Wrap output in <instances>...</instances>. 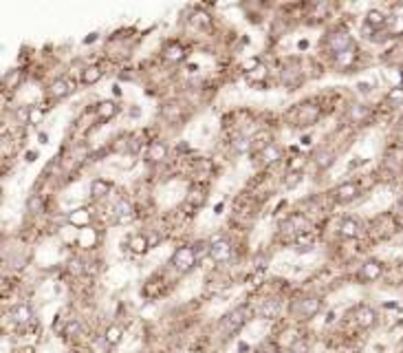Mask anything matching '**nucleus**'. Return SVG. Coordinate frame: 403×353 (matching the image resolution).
I'll use <instances>...</instances> for the list:
<instances>
[{"label":"nucleus","mask_w":403,"mask_h":353,"mask_svg":"<svg viewBox=\"0 0 403 353\" xmlns=\"http://www.w3.org/2000/svg\"><path fill=\"white\" fill-rule=\"evenodd\" d=\"M199 263V256H196V252H194V245H185V247H179L177 252L172 254V265L177 267L179 271H189L194 267V265Z\"/></svg>","instance_id":"f257e3e1"},{"label":"nucleus","mask_w":403,"mask_h":353,"mask_svg":"<svg viewBox=\"0 0 403 353\" xmlns=\"http://www.w3.org/2000/svg\"><path fill=\"white\" fill-rule=\"evenodd\" d=\"M326 44H328V49H331L335 55L344 53V51L355 49V42H353V38H350L346 31H333V33H328L326 35Z\"/></svg>","instance_id":"f03ea898"},{"label":"nucleus","mask_w":403,"mask_h":353,"mask_svg":"<svg viewBox=\"0 0 403 353\" xmlns=\"http://www.w3.org/2000/svg\"><path fill=\"white\" fill-rule=\"evenodd\" d=\"M320 309H322V300L317 296L300 298V300H295V305H293V311H295L300 318H313Z\"/></svg>","instance_id":"7ed1b4c3"},{"label":"nucleus","mask_w":403,"mask_h":353,"mask_svg":"<svg viewBox=\"0 0 403 353\" xmlns=\"http://www.w3.org/2000/svg\"><path fill=\"white\" fill-rule=\"evenodd\" d=\"M231 254H234V247H231V243L229 241H225V239H218V241H214V243H209V259L214 261V263H227L231 259Z\"/></svg>","instance_id":"20e7f679"},{"label":"nucleus","mask_w":403,"mask_h":353,"mask_svg":"<svg viewBox=\"0 0 403 353\" xmlns=\"http://www.w3.org/2000/svg\"><path fill=\"white\" fill-rule=\"evenodd\" d=\"M359 276H362L366 283H375V281H379V278L384 276V263L377 261V259L364 261L362 269H359Z\"/></svg>","instance_id":"39448f33"},{"label":"nucleus","mask_w":403,"mask_h":353,"mask_svg":"<svg viewBox=\"0 0 403 353\" xmlns=\"http://www.w3.org/2000/svg\"><path fill=\"white\" fill-rule=\"evenodd\" d=\"M75 91V82H71L69 77H57V80H53L51 82V86H49V95L53 100H64V97H69V95Z\"/></svg>","instance_id":"423d86ee"},{"label":"nucleus","mask_w":403,"mask_h":353,"mask_svg":"<svg viewBox=\"0 0 403 353\" xmlns=\"http://www.w3.org/2000/svg\"><path fill=\"white\" fill-rule=\"evenodd\" d=\"M355 322L362 329H372L377 325V311L370 305H359L355 309Z\"/></svg>","instance_id":"0eeeda50"},{"label":"nucleus","mask_w":403,"mask_h":353,"mask_svg":"<svg viewBox=\"0 0 403 353\" xmlns=\"http://www.w3.org/2000/svg\"><path fill=\"white\" fill-rule=\"evenodd\" d=\"M359 194V186L355 181H342L340 186L335 188V199H337V203H350L353 199Z\"/></svg>","instance_id":"6e6552de"},{"label":"nucleus","mask_w":403,"mask_h":353,"mask_svg":"<svg viewBox=\"0 0 403 353\" xmlns=\"http://www.w3.org/2000/svg\"><path fill=\"white\" fill-rule=\"evenodd\" d=\"M362 232V223L355 217H344L340 223V237L342 239H357Z\"/></svg>","instance_id":"1a4fd4ad"},{"label":"nucleus","mask_w":403,"mask_h":353,"mask_svg":"<svg viewBox=\"0 0 403 353\" xmlns=\"http://www.w3.org/2000/svg\"><path fill=\"white\" fill-rule=\"evenodd\" d=\"M260 159H262V164H265V166H273V164H278V161L282 159V148L278 144H273V142H271L269 146H262V148H260Z\"/></svg>","instance_id":"9d476101"},{"label":"nucleus","mask_w":403,"mask_h":353,"mask_svg":"<svg viewBox=\"0 0 403 353\" xmlns=\"http://www.w3.org/2000/svg\"><path fill=\"white\" fill-rule=\"evenodd\" d=\"M167 157V144L165 142H150L148 150H145V159L157 164V161H163Z\"/></svg>","instance_id":"9b49d317"},{"label":"nucleus","mask_w":403,"mask_h":353,"mask_svg":"<svg viewBox=\"0 0 403 353\" xmlns=\"http://www.w3.org/2000/svg\"><path fill=\"white\" fill-rule=\"evenodd\" d=\"M113 190V183L108 181V179H101V176H97V179H93L91 181V188H89V192H91V197L93 199H104V197H108V192Z\"/></svg>","instance_id":"f8f14e48"},{"label":"nucleus","mask_w":403,"mask_h":353,"mask_svg":"<svg viewBox=\"0 0 403 353\" xmlns=\"http://www.w3.org/2000/svg\"><path fill=\"white\" fill-rule=\"evenodd\" d=\"M115 219H117V223H128V221H133V203L126 201V199H119L115 205Z\"/></svg>","instance_id":"ddd939ff"},{"label":"nucleus","mask_w":403,"mask_h":353,"mask_svg":"<svg viewBox=\"0 0 403 353\" xmlns=\"http://www.w3.org/2000/svg\"><path fill=\"white\" fill-rule=\"evenodd\" d=\"M128 247L133 249L135 254H143V252H148V249H150V241H148L145 234L137 232V234H133V237L128 239Z\"/></svg>","instance_id":"4468645a"},{"label":"nucleus","mask_w":403,"mask_h":353,"mask_svg":"<svg viewBox=\"0 0 403 353\" xmlns=\"http://www.w3.org/2000/svg\"><path fill=\"white\" fill-rule=\"evenodd\" d=\"M366 25H368L370 29H381V27H386L388 25V16L381 9H370L368 13H366Z\"/></svg>","instance_id":"2eb2a0df"},{"label":"nucleus","mask_w":403,"mask_h":353,"mask_svg":"<svg viewBox=\"0 0 403 353\" xmlns=\"http://www.w3.org/2000/svg\"><path fill=\"white\" fill-rule=\"evenodd\" d=\"M95 110H97L99 120H113V117L119 113V106H117L115 102H111V100H104V102H99Z\"/></svg>","instance_id":"dca6fc26"},{"label":"nucleus","mask_w":403,"mask_h":353,"mask_svg":"<svg viewBox=\"0 0 403 353\" xmlns=\"http://www.w3.org/2000/svg\"><path fill=\"white\" fill-rule=\"evenodd\" d=\"M243 316H245V309H243V307L236 309V311H231L229 316H227L225 322H223V325L227 327V331H236L238 327H243V325H245V318H243Z\"/></svg>","instance_id":"f3484780"},{"label":"nucleus","mask_w":403,"mask_h":353,"mask_svg":"<svg viewBox=\"0 0 403 353\" xmlns=\"http://www.w3.org/2000/svg\"><path fill=\"white\" fill-rule=\"evenodd\" d=\"M101 75H104V71L99 69V66H84V71H82V82L86 84V86H91V84H97L99 80H101Z\"/></svg>","instance_id":"a211bd4d"},{"label":"nucleus","mask_w":403,"mask_h":353,"mask_svg":"<svg viewBox=\"0 0 403 353\" xmlns=\"http://www.w3.org/2000/svg\"><path fill=\"white\" fill-rule=\"evenodd\" d=\"M335 164V152L333 150H320L315 154V166H317V170H328Z\"/></svg>","instance_id":"6ab92c4d"},{"label":"nucleus","mask_w":403,"mask_h":353,"mask_svg":"<svg viewBox=\"0 0 403 353\" xmlns=\"http://www.w3.org/2000/svg\"><path fill=\"white\" fill-rule=\"evenodd\" d=\"M33 318V313H31V309H29L27 305H18V307H13V311H11V320L16 322V325H27L29 320Z\"/></svg>","instance_id":"aec40b11"},{"label":"nucleus","mask_w":403,"mask_h":353,"mask_svg":"<svg viewBox=\"0 0 403 353\" xmlns=\"http://www.w3.org/2000/svg\"><path fill=\"white\" fill-rule=\"evenodd\" d=\"M231 148H234V152L245 154V152H249V148H251V139L236 132V135H231Z\"/></svg>","instance_id":"412c9836"},{"label":"nucleus","mask_w":403,"mask_h":353,"mask_svg":"<svg viewBox=\"0 0 403 353\" xmlns=\"http://www.w3.org/2000/svg\"><path fill=\"white\" fill-rule=\"evenodd\" d=\"M368 113H370V110H368V106H366V104H353L348 108V120L353 124H362L366 117H368Z\"/></svg>","instance_id":"4be33fe9"},{"label":"nucleus","mask_w":403,"mask_h":353,"mask_svg":"<svg viewBox=\"0 0 403 353\" xmlns=\"http://www.w3.org/2000/svg\"><path fill=\"white\" fill-rule=\"evenodd\" d=\"M282 227H287V232H304L306 219H304L302 214H291L287 221H284Z\"/></svg>","instance_id":"5701e85b"},{"label":"nucleus","mask_w":403,"mask_h":353,"mask_svg":"<svg viewBox=\"0 0 403 353\" xmlns=\"http://www.w3.org/2000/svg\"><path fill=\"white\" fill-rule=\"evenodd\" d=\"M302 179H304V172L302 170H291L287 176H284L282 186H284V190H295L300 183H302Z\"/></svg>","instance_id":"b1692460"},{"label":"nucleus","mask_w":403,"mask_h":353,"mask_svg":"<svg viewBox=\"0 0 403 353\" xmlns=\"http://www.w3.org/2000/svg\"><path fill=\"white\" fill-rule=\"evenodd\" d=\"M163 57H165L167 62H179V60H183V57H185V53H183V47H181V44H170V47H165Z\"/></svg>","instance_id":"393cba45"},{"label":"nucleus","mask_w":403,"mask_h":353,"mask_svg":"<svg viewBox=\"0 0 403 353\" xmlns=\"http://www.w3.org/2000/svg\"><path fill=\"white\" fill-rule=\"evenodd\" d=\"M20 80H23V73H20L18 69H11V71H7L5 73V77H3V86L5 88H16L18 84H20Z\"/></svg>","instance_id":"a878e982"},{"label":"nucleus","mask_w":403,"mask_h":353,"mask_svg":"<svg viewBox=\"0 0 403 353\" xmlns=\"http://www.w3.org/2000/svg\"><path fill=\"white\" fill-rule=\"evenodd\" d=\"M353 60H355V49L344 51V53L335 55V64H337V69H350V64H353Z\"/></svg>","instance_id":"bb28decb"},{"label":"nucleus","mask_w":403,"mask_h":353,"mask_svg":"<svg viewBox=\"0 0 403 353\" xmlns=\"http://www.w3.org/2000/svg\"><path fill=\"white\" fill-rule=\"evenodd\" d=\"M104 338H106V342L111 344V347H117V344L121 342V329L119 327H108L106 329V334H104Z\"/></svg>","instance_id":"cd10ccee"},{"label":"nucleus","mask_w":403,"mask_h":353,"mask_svg":"<svg viewBox=\"0 0 403 353\" xmlns=\"http://www.w3.org/2000/svg\"><path fill=\"white\" fill-rule=\"evenodd\" d=\"M79 331H82V322H79L77 318H69L67 327H64V336L75 338V336H79Z\"/></svg>","instance_id":"c85d7f7f"},{"label":"nucleus","mask_w":403,"mask_h":353,"mask_svg":"<svg viewBox=\"0 0 403 353\" xmlns=\"http://www.w3.org/2000/svg\"><path fill=\"white\" fill-rule=\"evenodd\" d=\"M388 102L390 104H394V106H399V104H403V86H392L390 91H388Z\"/></svg>","instance_id":"c756f323"},{"label":"nucleus","mask_w":403,"mask_h":353,"mask_svg":"<svg viewBox=\"0 0 403 353\" xmlns=\"http://www.w3.org/2000/svg\"><path fill=\"white\" fill-rule=\"evenodd\" d=\"M179 115H181V106L179 104H167L163 108V117H165V120H170V122H177Z\"/></svg>","instance_id":"7c9ffc66"},{"label":"nucleus","mask_w":403,"mask_h":353,"mask_svg":"<svg viewBox=\"0 0 403 353\" xmlns=\"http://www.w3.org/2000/svg\"><path fill=\"white\" fill-rule=\"evenodd\" d=\"M42 122V110L38 106H29V117H27V124H33V126H38Z\"/></svg>","instance_id":"2f4dec72"},{"label":"nucleus","mask_w":403,"mask_h":353,"mask_svg":"<svg viewBox=\"0 0 403 353\" xmlns=\"http://www.w3.org/2000/svg\"><path fill=\"white\" fill-rule=\"evenodd\" d=\"M27 210L31 212V214H35V212H40L42 210V199L40 197H29V201H27Z\"/></svg>","instance_id":"473e14b6"},{"label":"nucleus","mask_w":403,"mask_h":353,"mask_svg":"<svg viewBox=\"0 0 403 353\" xmlns=\"http://www.w3.org/2000/svg\"><path fill=\"white\" fill-rule=\"evenodd\" d=\"M86 221H89L86 210H75V214H71V223H75V225H84Z\"/></svg>","instance_id":"72a5a7b5"},{"label":"nucleus","mask_w":403,"mask_h":353,"mask_svg":"<svg viewBox=\"0 0 403 353\" xmlns=\"http://www.w3.org/2000/svg\"><path fill=\"white\" fill-rule=\"evenodd\" d=\"M69 269H71V274H82V271H84V267H82V261H79V259H73L71 263H69Z\"/></svg>","instance_id":"f704fd0d"},{"label":"nucleus","mask_w":403,"mask_h":353,"mask_svg":"<svg viewBox=\"0 0 403 353\" xmlns=\"http://www.w3.org/2000/svg\"><path fill=\"white\" fill-rule=\"evenodd\" d=\"M355 88H357V93L366 95V93H370V91H372V84H370V82H357V84H355Z\"/></svg>","instance_id":"c9c22d12"},{"label":"nucleus","mask_w":403,"mask_h":353,"mask_svg":"<svg viewBox=\"0 0 403 353\" xmlns=\"http://www.w3.org/2000/svg\"><path fill=\"white\" fill-rule=\"evenodd\" d=\"M306 351H309V344L306 342H295L291 347V353H306Z\"/></svg>","instance_id":"e433bc0d"},{"label":"nucleus","mask_w":403,"mask_h":353,"mask_svg":"<svg viewBox=\"0 0 403 353\" xmlns=\"http://www.w3.org/2000/svg\"><path fill=\"white\" fill-rule=\"evenodd\" d=\"M95 40H97V33H91L89 38H84V42H86V44H89V42H95Z\"/></svg>","instance_id":"4c0bfd02"},{"label":"nucleus","mask_w":403,"mask_h":353,"mask_svg":"<svg viewBox=\"0 0 403 353\" xmlns=\"http://www.w3.org/2000/svg\"><path fill=\"white\" fill-rule=\"evenodd\" d=\"M401 210H403V201H401Z\"/></svg>","instance_id":"58836bf2"}]
</instances>
